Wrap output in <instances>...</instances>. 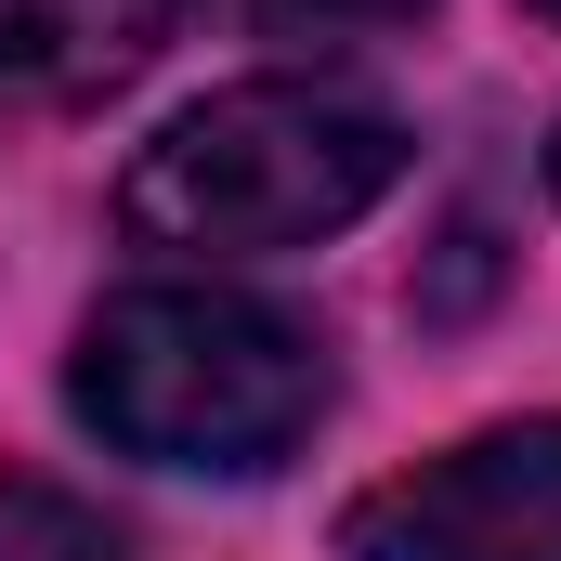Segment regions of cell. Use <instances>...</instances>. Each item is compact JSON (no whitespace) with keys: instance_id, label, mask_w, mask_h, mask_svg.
I'll return each mask as SVG.
<instances>
[{"instance_id":"cell-6","label":"cell","mask_w":561,"mask_h":561,"mask_svg":"<svg viewBox=\"0 0 561 561\" xmlns=\"http://www.w3.org/2000/svg\"><path fill=\"white\" fill-rule=\"evenodd\" d=\"M275 39H379V26H419L431 0H249Z\"/></svg>"},{"instance_id":"cell-4","label":"cell","mask_w":561,"mask_h":561,"mask_svg":"<svg viewBox=\"0 0 561 561\" xmlns=\"http://www.w3.org/2000/svg\"><path fill=\"white\" fill-rule=\"evenodd\" d=\"M183 0H0V66L39 105H105L170 53Z\"/></svg>"},{"instance_id":"cell-8","label":"cell","mask_w":561,"mask_h":561,"mask_svg":"<svg viewBox=\"0 0 561 561\" xmlns=\"http://www.w3.org/2000/svg\"><path fill=\"white\" fill-rule=\"evenodd\" d=\"M523 13H549V26H561V0H523Z\"/></svg>"},{"instance_id":"cell-5","label":"cell","mask_w":561,"mask_h":561,"mask_svg":"<svg viewBox=\"0 0 561 561\" xmlns=\"http://www.w3.org/2000/svg\"><path fill=\"white\" fill-rule=\"evenodd\" d=\"M0 561H131V536L92 510V496H66V483H0Z\"/></svg>"},{"instance_id":"cell-3","label":"cell","mask_w":561,"mask_h":561,"mask_svg":"<svg viewBox=\"0 0 561 561\" xmlns=\"http://www.w3.org/2000/svg\"><path fill=\"white\" fill-rule=\"evenodd\" d=\"M340 561H561V419L470 431L340 510Z\"/></svg>"},{"instance_id":"cell-2","label":"cell","mask_w":561,"mask_h":561,"mask_svg":"<svg viewBox=\"0 0 561 561\" xmlns=\"http://www.w3.org/2000/svg\"><path fill=\"white\" fill-rule=\"evenodd\" d=\"M405 183V131L366 92L327 79H236L183 105L170 131L118 170V222L170 262H275L340 222H366Z\"/></svg>"},{"instance_id":"cell-1","label":"cell","mask_w":561,"mask_h":561,"mask_svg":"<svg viewBox=\"0 0 561 561\" xmlns=\"http://www.w3.org/2000/svg\"><path fill=\"white\" fill-rule=\"evenodd\" d=\"M327 340L249 300V287H118L92 327H79V366H66V405L105 431L144 470H222V483H262L287 470L313 419H327Z\"/></svg>"},{"instance_id":"cell-7","label":"cell","mask_w":561,"mask_h":561,"mask_svg":"<svg viewBox=\"0 0 561 561\" xmlns=\"http://www.w3.org/2000/svg\"><path fill=\"white\" fill-rule=\"evenodd\" d=\"M549 196H561V131H549Z\"/></svg>"}]
</instances>
